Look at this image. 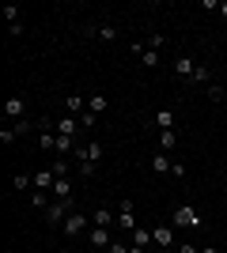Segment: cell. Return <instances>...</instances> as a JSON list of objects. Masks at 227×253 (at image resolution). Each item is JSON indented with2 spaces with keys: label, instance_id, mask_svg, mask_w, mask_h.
<instances>
[{
  "label": "cell",
  "instance_id": "cell-35",
  "mask_svg": "<svg viewBox=\"0 0 227 253\" xmlns=\"http://www.w3.org/2000/svg\"><path fill=\"white\" fill-rule=\"evenodd\" d=\"M129 253H148V250H140V246H129Z\"/></svg>",
  "mask_w": 227,
  "mask_h": 253
},
{
  "label": "cell",
  "instance_id": "cell-15",
  "mask_svg": "<svg viewBox=\"0 0 227 253\" xmlns=\"http://www.w3.org/2000/svg\"><path fill=\"white\" fill-rule=\"evenodd\" d=\"M91 223H95V227H118V211H106V208H98V211H95V219H91Z\"/></svg>",
  "mask_w": 227,
  "mask_h": 253
},
{
  "label": "cell",
  "instance_id": "cell-8",
  "mask_svg": "<svg viewBox=\"0 0 227 253\" xmlns=\"http://www.w3.org/2000/svg\"><path fill=\"white\" fill-rule=\"evenodd\" d=\"M53 185H57L53 167H45V170H38V174H34V193H53Z\"/></svg>",
  "mask_w": 227,
  "mask_h": 253
},
{
  "label": "cell",
  "instance_id": "cell-3",
  "mask_svg": "<svg viewBox=\"0 0 227 253\" xmlns=\"http://www.w3.org/2000/svg\"><path fill=\"white\" fill-rule=\"evenodd\" d=\"M118 227H121V231H129V234L140 227V223H136V208H133L129 197H121V201H118Z\"/></svg>",
  "mask_w": 227,
  "mask_h": 253
},
{
  "label": "cell",
  "instance_id": "cell-6",
  "mask_svg": "<svg viewBox=\"0 0 227 253\" xmlns=\"http://www.w3.org/2000/svg\"><path fill=\"white\" fill-rule=\"evenodd\" d=\"M193 72H197V61L189 53H178V57H174V76H178V80H193Z\"/></svg>",
  "mask_w": 227,
  "mask_h": 253
},
{
  "label": "cell",
  "instance_id": "cell-5",
  "mask_svg": "<svg viewBox=\"0 0 227 253\" xmlns=\"http://www.w3.org/2000/svg\"><path fill=\"white\" fill-rule=\"evenodd\" d=\"M68 211H76V208H72V201H53L49 208H45V219L53 223V227H61V223L68 219Z\"/></svg>",
  "mask_w": 227,
  "mask_h": 253
},
{
  "label": "cell",
  "instance_id": "cell-16",
  "mask_svg": "<svg viewBox=\"0 0 227 253\" xmlns=\"http://www.w3.org/2000/svg\"><path fill=\"white\" fill-rule=\"evenodd\" d=\"M53 201H72V181H68V178H57V185H53Z\"/></svg>",
  "mask_w": 227,
  "mask_h": 253
},
{
  "label": "cell",
  "instance_id": "cell-25",
  "mask_svg": "<svg viewBox=\"0 0 227 253\" xmlns=\"http://www.w3.org/2000/svg\"><path fill=\"white\" fill-rule=\"evenodd\" d=\"M31 204H34V208H49V204H53V201H49V193H31Z\"/></svg>",
  "mask_w": 227,
  "mask_h": 253
},
{
  "label": "cell",
  "instance_id": "cell-7",
  "mask_svg": "<svg viewBox=\"0 0 227 253\" xmlns=\"http://www.w3.org/2000/svg\"><path fill=\"white\" fill-rule=\"evenodd\" d=\"M4 117H11V121H23V117H27V98H23V95H11L8 102H4Z\"/></svg>",
  "mask_w": 227,
  "mask_h": 253
},
{
  "label": "cell",
  "instance_id": "cell-23",
  "mask_svg": "<svg viewBox=\"0 0 227 253\" xmlns=\"http://www.w3.org/2000/svg\"><path fill=\"white\" fill-rule=\"evenodd\" d=\"M11 189H34V178H31V174H15V178H11Z\"/></svg>",
  "mask_w": 227,
  "mask_h": 253
},
{
  "label": "cell",
  "instance_id": "cell-1",
  "mask_svg": "<svg viewBox=\"0 0 227 253\" xmlns=\"http://www.w3.org/2000/svg\"><path fill=\"white\" fill-rule=\"evenodd\" d=\"M171 227L197 231V227H205V223H201V211H197L193 204H174V211H171Z\"/></svg>",
  "mask_w": 227,
  "mask_h": 253
},
{
  "label": "cell",
  "instance_id": "cell-27",
  "mask_svg": "<svg viewBox=\"0 0 227 253\" xmlns=\"http://www.w3.org/2000/svg\"><path fill=\"white\" fill-rule=\"evenodd\" d=\"M80 128H84V132H87V128H95V114H91V110L80 114Z\"/></svg>",
  "mask_w": 227,
  "mask_h": 253
},
{
  "label": "cell",
  "instance_id": "cell-11",
  "mask_svg": "<svg viewBox=\"0 0 227 253\" xmlns=\"http://www.w3.org/2000/svg\"><path fill=\"white\" fill-rule=\"evenodd\" d=\"M57 136H80V117L65 114L61 121H57Z\"/></svg>",
  "mask_w": 227,
  "mask_h": 253
},
{
  "label": "cell",
  "instance_id": "cell-28",
  "mask_svg": "<svg viewBox=\"0 0 227 253\" xmlns=\"http://www.w3.org/2000/svg\"><path fill=\"white\" fill-rule=\"evenodd\" d=\"M144 42H148V49H155V53H159V49H163V42H167V38H163V34H151V38H144Z\"/></svg>",
  "mask_w": 227,
  "mask_h": 253
},
{
  "label": "cell",
  "instance_id": "cell-20",
  "mask_svg": "<svg viewBox=\"0 0 227 253\" xmlns=\"http://www.w3.org/2000/svg\"><path fill=\"white\" fill-rule=\"evenodd\" d=\"M133 246H140V250L151 246V231H148V227H136V231H133Z\"/></svg>",
  "mask_w": 227,
  "mask_h": 253
},
{
  "label": "cell",
  "instance_id": "cell-21",
  "mask_svg": "<svg viewBox=\"0 0 227 253\" xmlns=\"http://www.w3.org/2000/svg\"><path fill=\"white\" fill-rule=\"evenodd\" d=\"M189 84H212V68H208V64H197V72H193V80H189Z\"/></svg>",
  "mask_w": 227,
  "mask_h": 253
},
{
  "label": "cell",
  "instance_id": "cell-29",
  "mask_svg": "<svg viewBox=\"0 0 227 253\" xmlns=\"http://www.w3.org/2000/svg\"><path fill=\"white\" fill-rule=\"evenodd\" d=\"M4 19H8V27H11V23H19V8L8 4V8H4Z\"/></svg>",
  "mask_w": 227,
  "mask_h": 253
},
{
  "label": "cell",
  "instance_id": "cell-9",
  "mask_svg": "<svg viewBox=\"0 0 227 253\" xmlns=\"http://www.w3.org/2000/svg\"><path fill=\"white\" fill-rule=\"evenodd\" d=\"M174 125H178V114H174L171 106H163L159 114H155V128L159 132H174Z\"/></svg>",
  "mask_w": 227,
  "mask_h": 253
},
{
  "label": "cell",
  "instance_id": "cell-32",
  "mask_svg": "<svg viewBox=\"0 0 227 253\" xmlns=\"http://www.w3.org/2000/svg\"><path fill=\"white\" fill-rule=\"evenodd\" d=\"M144 49H148V42H129V53H136V57H144Z\"/></svg>",
  "mask_w": 227,
  "mask_h": 253
},
{
  "label": "cell",
  "instance_id": "cell-26",
  "mask_svg": "<svg viewBox=\"0 0 227 253\" xmlns=\"http://www.w3.org/2000/svg\"><path fill=\"white\" fill-rule=\"evenodd\" d=\"M15 140H19V132H15V125H8V128H4V132H0V144H4V148H8V144H15Z\"/></svg>",
  "mask_w": 227,
  "mask_h": 253
},
{
  "label": "cell",
  "instance_id": "cell-12",
  "mask_svg": "<svg viewBox=\"0 0 227 253\" xmlns=\"http://www.w3.org/2000/svg\"><path fill=\"white\" fill-rule=\"evenodd\" d=\"M174 159L167 155V151H155V159H151V174H171Z\"/></svg>",
  "mask_w": 227,
  "mask_h": 253
},
{
  "label": "cell",
  "instance_id": "cell-33",
  "mask_svg": "<svg viewBox=\"0 0 227 253\" xmlns=\"http://www.w3.org/2000/svg\"><path fill=\"white\" fill-rule=\"evenodd\" d=\"M174 253H201V250H197L193 242H182V246H178V250H174Z\"/></svg>",
  "mask_w": 227,
  "mask_h": 253
},
{
  "label": "cell",
  "instance_id": "cell-10",
  "mask_svg": "<svg viewBox=\"0 0 227 253\" xmlns=\"http://www.w3.org/2000/svg\"><path fill=\"white\" fill-rule=\"evenodd\" d=\"M87 238H91V246H95L98 253H106V246L114 242V238H110V227H91V231H87Z\"/></svg>",
  "mask_w": 227,
  "mask_h": 253
},
{
  "label": "cell",
  "instance_id": "cell-31",
  "mask_svg": "<svg viewBox=\"0 0 227 253\" xmlns=\"http://www.w3.org/2000/svg\"><path fill=\"white\" fill-rule=\"evenodd\" d=\"M106 253H129V246H125V242H110Z\"/></svg>",
  "mask_w": 227,
  "mask_h": 253
},
{
  "label": "cell",
  "instance_id": "cell-17",
  "mask_svg": "<svg viewBox=\"0 0 227 253\" xmlns=\"http://www.w3.org/2000/svg\"><path fill=\"white\" fill-rule=\"evenodd\" d=\"M205 95L212 98V102H227V84H208Z\"/></svg>",
  "mask_w": 227,
  "mask_h": 253
},
{
  "label": "cell",
  "instance_id": "cell-13",
  "mask_svg": "<svg viewBox=\"0 0 227 253\" xmlns=\"http://www.w3.org/2000/svg\"><path fill=\"white\" fill-rule=\"evenodd\" d=\"M91 34H95L98 42H118V27H110V23H98V27H91Z\"/></svg>",
  "mask_w": 227,
  "mask_h": 253
},
{
  "label": "cell",
  "instance_id": "cell-14",
  "mask_svg": "<svg viewBox=\"0 0 227 253\" xmlns=\"http://www.w3.org/2000/svg\"><path fill=\"white\" fill-rule=\"evenodd\" d=\"M84 110H87V98H80V95H68V98H65V114L80 117Z\"/></svg>",
  "mask_w": 227,
  "mask_h": 253
},
{
  "label": "cell",
  "instance_id": "cell-19",
  "mask_svg": "<svg viewBox=\"0 0 227 253\" xmlns=\"http://www.w3.org/2000/svg\"><path fill=\"white\" fill-rule=\"evenodd\" d=\"M174 148H178V132H159V151H167V155H171Z\"/></svg>",
  "mask_w": 227,
  "mask_h": 253
},
{
  "label": "cell",
  "instance_id": "cell-4",
  "mask_svg": "<svg viewBox=\"0 0 227 253\" xmlns=\"http://www.w3.org/2000/svg\"><path fill=\"white\" fill-rule=\"evenodd\" d=\"M151 246H159V250H178V242H174V227H171V223H159V227H151Z\"/></svg>",
  "mask_w": 227,
  "mask_h": 253
},
{
  "label": "cell",
  "instance_id": "cell-2",
  "mask_svg": "<svg viewBox=\"0 0 227 253\" xmlns=\"http://www.w3.org/2000/svg\"><path fill=\"white\" fill-rule=\"evenodd\" d=\"M91 227H95V223L87 219L84 211H68V219L61 223V231H65L68 238H76V234H87V231H91Z\"/></svg>",
  "mask_w": 227,
  "mask_h": 253
},
{
  "label": "cell",
  "instance_id": "cell-22",
  "mask_svg": "<svg viewBox=\"0 0 227 253\" xmlns=\"http://www.w3.org/2000/svg\"><path fill=\"white\" fill-rule=\"evenodd\" d=\"M102 155H106V151H102V144H98V140H91V144H87V159H91V167H95V163H102Z\"/></svg>",
  "mask_w": 227,
  "mask_h": 253
},
{
  "label": "cell",
  "instance_id": "cell-30",
  "mask_svg": "<svg viewBox=\"0 0 227 253\" xmlns=\"http://www.w3.org/2000/svg\"><path fill=\"white\" fill-rule=\"evenodd\" d=\"M53 174H57V178H68V163H65V159H57V163H53Z\"/></svg>",
  "mask_w": 227,
  "mask_h": 253
},
{
  "label": "cell",
  "instance_id": "cell-24",
  "mask_svg": "<svg viewBox=\"0 0 227 253\" xmlns=\"http://www.w3.org/2000/svg\"><path fill=\"white\" fill-rule=\"evenodd\" d=\"M140 64H144V68H159V53H155V49H144Z\"/></svg>",
  "mask_w": 227,
  "mask_h": 253
},
{
  "label": "cell",
  "instance_id": "cell-34",
  "mask_svg": "<svg viewBox=\"0 0 227 253\" xmlns=\"http://www.w3.org/2000/svg\"><path fill=\"white\" fill-rule=\"evenodd\" d=\"M216 11H220V19H227V0H220V8H216Z\"/></svg>",
  "mask_w": 227,
  "mask_h": 253
},
{
  "label": "cell",
  "instance_id": "cell-18",
  "mask_svg": "<svg viewBox=\"0 0 227 253\" xmlns=\"http://www.w3.org/2000/svg\"><path fill=\"white\" fill-rule=\"evenodd\" d=\"M106 106H110V98L106 95H91V98H87V110H91V114H102V110H106Z\"/></svg>",
  "mask_w": 227,
  "mask_h": 253
},
{
  "label": "cell",
  "instance_id": "cell-36",
  "mask_svg": "<svg viewBox=\"0 0 227 253\" xmlns=\"http://www.w3.org/2000/svg\"><path fill=\"white\" fill-rule=\"evenodd\" d=\"M201 253H220V250H216V246H205V250H201Z\"/></svg>",
  "mask_w": 227,
  "mask_h": 253
}]
</instances>
